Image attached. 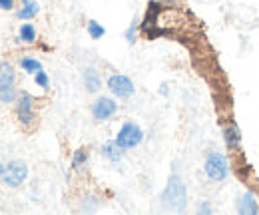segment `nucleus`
Masks as SVG:
<instances>
[{
  "instance_id": "22",
  "label": "nucleus",
  "mask_w": 259,
  "mask_h": 215,
  "mask_svg": "<svg viewBox=\"0 0 259 215\" xmlns=\"http://www.w3.org/2000/svg\"><path fill=\"white\" fill-rule=\"evenodd\" d=\"M0 8L2 10H12L14 8V0H0Z\"/></svg>"
},
{
  "instance_id": "19",
  "label": "nucleus",
  "mask_w": 259,
  "mask_h": 215,
  "mask_svg": "<svg viewBox=\"0 0 259 215\" xmlns=\"http://www.w3.org/2000/svg\"><path fill=\"white\" fill-rule=\"evenodd\" d=\"M36 84L40 86V88H44V90H48V86H50V80H48V76H46V72H36Z\"/></svg>"
},
{
  "instance_id": "4",
  "label": "nucleus",
  "mask_w": 259,
  "mask_h": 215,
  "mask_svg": "<svg viewBox=\"0 0 259 215\" xmlns=\"http://www.w3.org/2000/svg\"><path fill=\"white\" fill-rule=\"evenodd\" d=\"M26 176H28L26 164H22V162H12V164H8V166L4 168V172H2V182H4L6 186H10V188H18V186L26 180Z\"/></svg>"
},
{
  "instance_id": "14",
  "label": "nucleus",
  "mask_w": 259,
  "mask_h": 215,
  "mask_svg": "<svg viewBox=\"0 0 259 215\" xmlns=\"http://www.w3.org/2000/svg\"><path fill=\"white\" fill-rule=\"evenodd\" d=\"M88 34H90V38H92V40H100V38L106 34V28H104L100 22L90 20V22H88Z\"/></svg>"
},
{
  "instance_id": "3",
  "label": "nucleus",
  "mask_w": 259,
  "mask_h": 215,
  "mask_svg": "<svg viewBox=\"0 0 259 215\" xmlns=\"http://www.w3.org/2000/svg\"><path fill=\"white\" fill-rule=\"evenodd\" d=\"M142 140H144V132H142V128H140L138 124H134V122L124 124V126L120 128L118 136H116V142H118L124 150H130V148L140 146Z\"/></svg>"
},
{
  "instance_id": "18",
  "label": "nucleus",
  "mask_w": 259,
  "mask_h": 215,
  "mask_svg": "<svg viewBox=\"0 0 259 215\" xmlns=\"http://www.w3.org/2000/svg\"><path fill=\"white\" fill-rule=\"evenodd\" d=\"M86 162H88V154H86L84 150L74 152V158H72V168H74V170H82V168L86 166Z\"/></svg>"
},
{
  "instance_id": "1",
  "label": "nucleus",
  "mask_w": 259,
  "mask_h": 215,
  "mask_svg": "<svg viewBox=\"0 0 259 215\" xmlns=\"http://www.w3.org/2000/svg\"><path fill=\"white\" fill-rule=\"evenodd\" d=\"M162 202L168 210L172 212H184L186 210V204H188V192H186V186L182 182L180 176H172L170 182H168V188L164 190L162 194Z\"/></svg>"
},
{
  "instance_id": "21",
  "label": "nucleus",
  "mask_w": 259,
  "mask_h": 215,
  "mask_svg": "<svg viewBox=\"0 0 259 215\" xmlns=\"http://www.w3.org/2000/svg\"><path fill=\"white\" fill-rule=\"evenodd\" d=\"M126 38H128V42H134V38H136V20L132 22V26L128 28V32H126Z\"/></svg>"
},
{
  "instance_id": "5",
  "label": "nucleus",
  "mask_w": 259,
  "mask_h": 215,
  "mask_svg": "<svg viewBox=\"0 0 259 215\" xmlns=\"http://www.w3.org/2000/svg\"><path fill=\"white\" fill-rule=\"evenodd\" d=\"M108 88H110V92H112L116 98H122V100L132 98L134 92H136L132 80H130L128 76H124V74H114V76L108 80Z\"/></svg>"
},
{
  "instance_id": "13",
  "label": "nucleus",
  "mask_w": 259,
  "mask_h": 215,
  "mask_svg": "<svg viewBox=\"0 0 259 215\" xmlns=\"http://www.w3.org/2000/svg\"><path fill=\"white\" fill-rule=\"evenodd\" d=\"M16 98V88L12 82H0V102L10 104Z\"/></svg>"
},
{
  "instance_id": "9",
  "label": "nucleus",
  "mask_w": 259,
  "mask_h": 215,
  "mask_svg": "<svg viewBox=\"0 0 259 215\" xmlns=\"http://www.w3.org/2000/svg\"><path fill=\"white\" fill-rule=\"evenodd\" d=\"M224 140H226V146L230 150H240L242 148V132L238 128V124H230L226 130H224Z\"/></svg>"
},
{
  "instance_id": "7",
  "label": "nucleus",
  "mask_w": 259,
  "mask_h": 215,
  "mask_svg": "<svg viewBox=\"0 0 259 215\" xmlns=\"http://www.w3.org/2000/svg\"><path fill=\"white\" fill-rule=\"evenodd\" d=\"M16 110H18V120L24 126L32 124V120H34V100H32L30 94H22L18 98V108Z\"/></svg>"
},
{
  "instance_id": "2",
  "label": "nucleus",
  "mask_w": 259,
  "mask_h": 215,
  "mask_svg": "<svg viewBox=\"0 0 259 215\" xmlns=\"http://www.w3.org/2000/svg\"><path fill=\"white\" fill-rule=\"evenodd\" d=\"M204 172H206V176H208L212 182H216V184L226 182L228 176H230V162H228V158H226L224 154L214 152V154L208 156V160H206V164H204Z\"/></svg>"
},
{
  "instance_id": "8",
  "label": "nucleus",
  "mask_w": 259,
  "mask_h": 215,
  "mask_svg": "<svg viewBox=\"0 0 259 215\" xmlns=\"http://www.w3.org/2000/svg\"><path fill=\"white\" fill-rule=\"evenodd\" d=\"M238 212L242 215H256L259 214V204H258V198L254 192H246L242 196V200L238 202Z\"/></svg>"
},
{
  "instance_id": "16",
  "label": "nucleus",
  "mask_w": 259,
  "mask_h": 215,
  "mask_svg": "<svg viewBox=\"0 0 259 215\" xmlns=\"http://www.w3.org/2000/svg\"><path fill=\"white\" fill-rule=\"evenodd\" d=\"M14 80H16L14 68H12L8 62H2V64H0V82H12V84H14Z\"/></svg>"
},
{
  "instance_id": "10",
  "label": "nucleus",
  "mask_w": 259,
  "mask_h": 215,
  "mask_svg": "<svg viewBox=\"0 0 259 215\" xmlns=\"http://www.w3.org/2000/svg\"><path fill=\"white\" fill-rule=\"evenodd\" d=\"M102 154H104L110 162H114V164H116V162H120V160L124 158V148H122L116 140H114V142H106V144H104V148H102Z\"/></svg>"
},
{
  "instance_id": "12",
  "label": "nucleus",
  "mask_w": 259,
  "mask_h": 215,
  "mask_svg": "<svg viewBox=\"0 0 259 215\" xmlns=\"http://www.w3.org/2000/svg\"><path fill=\"white\" fill-rule=\"evenodd\" d=\"M84 82H86V88L88 92H98L100 90V76L94 68H88L86 74H84Z\"/></svg>"
},
{
  "instance_id": "20",
  "label": "nucleus",
  "mask_w": 259,
  "mask_h": 215,
  "mask_svg": "<svg viewBox=\"0 0 259 215\" xmlns=\"http://www.w3.org/2000/svg\"><path fill=\"white\" fill-rule=\"evenodd\" d=\"M198 214H204V215L212 214V208H210V204H208V202H202V204L198 206Z\"/></svg>"
},
{
  "instance_id": "24",
  "label": "nucleus",
  "mask_w": 259,
  "mask_h": 215,
  "mask_svg": "<svg viewBox=\"0 0 259 215\" xmlns=\"http://www.w3.org/2000/svg\"><path fill=\"white\" fill-rule=\"evenodd\" d=\"M2 172H4V166L0 164V178H2Z\"/></svg>"
},
{
  "instance_id": "11",
  "label": "nucleus",
  "mask_w": 259,
  "mask_h": 215,
  "mask_svg": "<svg viewBox=\"0 0 259 215\" xmlns=\"http://www.w3.org/2000/svg\"><path fill=\"white\" fill-rule=\"evenodd\" d=\"M22 8L16 12V16L20 18V20H28V18H34L36 14H38V10H40V6H38V2L36 0H22Z\"/></svg>"
},
{
  "instance_id": "17",
  "label": "nucleus",
  "mask_w": 259,
  "mask_h": 215,
  "mask_svg": "<svg viewBox=\"0 0 259 215\" xmlns=\"http://www.w3.org/2000/svg\"><path fill=\"white\" fill-rule=\"evenodd\" d=\"M20 66H22L28 74H36V72H40V70H42V64H40L38 60H32V58H22Z\"/></svg>"
},
{
  "instance_id": "15",
  "label": "nucleus",
  "mask_w": 259,
  "mask_h": 215,
  "mask_svg": "<svg viewBox=\"0 0 259 215\" xmlns=\"http://www.w3.org/2000/svg\"><path fill=\"white\" fill-rule=\"evenodd\" d=\"M20 40L22 42H34L36 40V28L32 24H22L20 26Z\"/></svg>"
},
{
  "instance_id": "23",
  "label": "nucleus",
  "mask_w": 259,
  "mask_h": 215,
  "mask_svg": "<svg viewBox=\"0 0 259 215\" xmlns=\"http://www.w3.org/2000/svg\"><path fill=\"white\" fill-rule=\"evenodd\" d=\"M160 94H168V86H166V84H162V90H160Z\"/></svg>"
},
{
  "instance_id": "6",
  "label": "nucleus",
  "mask_w": 259,
  "mask_h": 215,
  "mask_svg": "<svg viewBox=\"0 0 259 215\" xmlns=\"http://www.w3.org/2000/svg\"><path fill=\"white\" fill-rule=\"evenodd\" d=\"M118 112V104L112 100V98H98L96 104L92 106V116L98 120V122H104V120H110L114 114Z\"/></svg>"
}]
</instances>
